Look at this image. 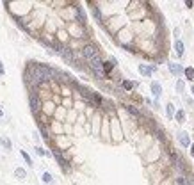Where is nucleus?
<instances>
[{"mask_svg":"<svg viewBox=\"0 0 194 185\" xmlns=\"http://www.w3.org/2000/svg\"><path fill=\"white\" fill-rule=\"evenodd\" d=\"M176 91H183V82H182V80H178V82H176Z\"/></svg>","mask_w":194,"mask_h":185,"instance_id":"obj_22","label":"nucleus"},{"mask_svg":"<svg viewBox=\"0 0 194 185\" xmlns=\"http://www.w3.org/2000/svg\"><path fill=\"white\" fill-rule=\"evenodd\" d=\"M155 66H146V64H139V73L144 77H152V73L155 71Z\"/></svg>","mask_w":194,"mask_h":185,"instance_id":"obj_3","label":"nucleus"},{"mask_svg":"<svg viewBox=\"0 0 194 185\" xmlns=\"http://www.w3.org/2000/svg\"><path fill=\"white\" fill-rule=\"evenodd\" d=\"M152 92H153L155 98H158V96L162 94V86H160L158 82H152Z\"/></svg>","mask_w":194,"mask_h":185,"instance_id":"obj_7","label":"nucleus"},{"mask_svg":"<svg viewBox=\"0 0 194 185\" xmlns=\"http://www.w3.org/2000/svg\"><path fill=\"white\" fill-rule=\"evenodd\" d=\"M178 137H180V144H182L183 148H189V146H191V139H189V133H187V132H180Z\"/></svg>","mask_w":194,"mask_h":185,"instance_id":"obj_5","label":"nucleus"},{"mask_svg":"<svg viewBox=\"0 0 194 185\" xmlns=\"http://www.w3.org/2000/svg\"><path fill=\"white\" fill-rule=\"evenodd\" d=\"M123 87H125L127 91H130V89L134 87V84H132V82H128V80H123Z\"/></svg>","mask_w":194,"mask_h":185,"instance_id":"obj_20","label":"nucleus"},{"mask_svg":"<svg viewBox=\"0 0 194 185\" xmlns=\"http://www.w3.org/2000/svg\"><path fill=\"white\" fill-rule=\"evenodd\" d=\"M175 118H176V121H183V119H185V112L180 109V111L175 114Z\"/></svg>","mask_w":194,"mask_h":185,"instance_id":"obj_18","label":"nucleus"},{"mask_svg":"<svg viewBox=\"0 0 194 185\" xmlns=\"http://www.w3.org/2000/svg\"><path fill=\"white\" fill-rule=\"evenodd\" d=\"M41 180H43V183H52V182H54V178H52V174H50L48 171H45V173H43Z\"/></svg>","mask_w":194,"mask_h":185,"instance_id":"obj_14","label":"nucleus"},{"mask_svg":"<svg viewBox=\"0 0 194 185\" xmlns=\"http://www.w3.org/2000/svg\"><path fill=\"white\" fill-rule=\"evenodd\" d=\"M175 52H176V55L178 57L183 55V43H182L180 39H176V43H175Z\"/></svg>","mask_w":194,"mask_h":185,"instance_id":"obj_10","label":"nucleus"},{"mask_svg":"<svg viewBox=\"0 0 194 185\" xmlns=\"http://www.w3.org/2000/svg\"><path fill=\"white\" fill-rule=\"evenodd\" d=\"M166 107H167V116L173 118V116H175V105H173V103H167Z\"/></svg>","mask_w":194,"mask_h":185,"instance_id":"obj_17","label":"nucleus"},{"mask_svg":"<svg viewBox=\"0 0 194 185\" xmlns=\"http://www.w3.org/2000/svg\"><path fill=\"white\" fill-rule=\"evenodd\" d=\"M52 153H54V157H55V158H57L59 166H61V167H64V169H68V162H66V160H64V157H62V153H61V151H59V149H54V151H52Z\"/></svg>","mask_w":194,"mask_h":185,"instance_id":"obj_6","label":"nucleus"},{"mask_svg":"<svg viewBox=\"0 0 194 185\" xmlns=\"http://www.w3.org/2000/svg\"><path fill=\"white\" fill-rule=\"evenodd\" d=\"M2 116H4V112H2V109H0V118H2Z\"/></svg>","mask_w":194,"mask_h":185,"instance_id":"obj_25","label":"nucleus"},{"mask_svg":"<svg viewBox=\"0 0 194 185\" xmlns=\"http://www.w3.org/2000/svg\"><path fill=\"white\" fill-rule=\"evenodd\" d=\"M20 155L23 157V160H25V162H27L29 166H32V158H30V155H29L27 151H23V149H21V151H20Z\"/></svg>","mask_w":194,"mask_h":185,"instance_id":"obj_15","label":"nucleus"},{"mask_svg":"<svg viewBox=\"0 0 194 185\" xmlns=\"http://www.w3.org/2000/svg\"><path fill=\"white\" fill-rule=\"evenodd\" d=\"M82 55L86 57L87 61H93V59H96L98 55V50H96V46L95 45H86L84 48H82Z\"/></svg>","mask_w":194,"mask_h":185,"instance_id":"obj_2","label":"nucleus"},{"mask_svg":"<svg viewBox=\"0 0 194 185\" xmlns=\"http://www.w3.org/2000/svg\"><path fill=\"white\" fill-rule=\"evenodd\" d=\"M167 66H169V70H171V73L173 75H180L183 70H182V66L180 64H175V62H167Z\"/></svg>","mask_w":194,"mask_h":185,"instance_id":"obj_8","label":"nucleus"},{"mask_svg":"<svg viewBox=\"0 0 194 185\" xmlns=\"http://www.w3.org/2000/svg\"><path fill=\"white\" fill-rule=\"evenodd\" d=\"M183 73H185V78H187V80H191V82L194 80V68H185Z\"/></svg>","mask_w":194,"mask_h":185,"instance_id":"obj_13","label":"nucleus"},{"mask_svg":"<svg viewBox=\"0 0 194 185\" xmlns=\"http://www.w3.org/2000/svg\"><path fill=\"white\" fill-rule=\"evenodd\" d=\"M112 66H114L112 62H103V73H109L112 70Z\"/></svg>","mask_w":194,"mask_h":185,"instance_id":"obj_19","label":"nucleus"},{"mask_svg":"<svg viewBox=\"0 0 194 185\" xmlns=\"http://www.w3.org/2000/svg\"><path fill=\"white\" fill-rule=\"evenodd\" d=\"M5 73V70H4V64H2V61H0V75Z\"/></svg>","mask_w":194,"mask_h":185,"instance_id":"obj_23","label":"nucleus"},{"mask_svg":"<svg viewBox=\"0 0 194 185\" xmlns=\"http://www.w3.org/2000/svg\"><path fill=\"white\" fill-rule=\"evenodd\" d=\"M127 111L130 112L132 116H136V118H139V116H141V112L137 111V109H136V107H134V105H127Z\"/></svg>","mask_w":194,"mask_h":185,"instance_id":"obj_16","label":"nucleus"},{"mask_svg":"<svg viewBox=\"0 0 194 185\" xmlns=\"http://www.w3.org/2000/svg\"><path fill=\"white\" fill-rule=\"evenodd\" d=\"M36 153H38V155H41V157H45V155H50L48 151H45L43 148H36Z\"/></svg>","mask_w":194,"mask_h":185,"instance_id":"obj_21","label":"nucleus"},{"mask_svg":"<svg viewBox=\"0 0 194 185\" xmlns=\"http://www.w3.org/2000/svg\"><path fill=\"white\" fill-rule=\"evenodd\" d=\"M14 176H16L18 180H25V178H27V171H25L23 167H16V169H14Z\"/></svg>","mask_w":194,"mask_h":185,"instance_id":"obj_9","label":"nucleus"},{"mask_svg":"<svg viewBox=\"0 0 194 185\" xmlns=\"http://www.w3.org/2000/svg\"><path fill=\"white\" fill-rule=\"evenodd\" d=\"M0 144H2L4 148L7 149V151H9V149L13 148V143H11V141H9L7 137H0Z\"/></svg>","mask_w":194,"mask_h":185,"instance_id":"obj_12","label":"nucleus"},{"mask_svg":"<svg viewBox=\"0 0 194 185\" xmlns=\"http://www.w3.org/2000/svg\"><path fill=\"white\" fill-rule=\"evenodd\" d=\"M89 66H91V70L95 71V75H96L98 78H103V77H105V73H103V61H102L100 57L89 61Z\"/></svg>","mask_w":194,"mask_h":185,"instance_id":"obj_1","label":"nucleus"},{"mask_svg":"<svg viewBox=\"0 0 194 185\" xmlns=\"http://www.w3.org/2000/svg\"><path fill=\"white\" fill-rule=\"evenodd\" d=\"M191 155H192V157H194V144H192V146H191Z\"/></svg>","mask_w":194,"mask_h":185,"instance_id":"obj_24","label":"nucleus"},{"mask_svg":"<svg viewBox=\"0 0 194 185\" xmlns=\"http://www.w3.org/2000/svg\"><path fill=\"white\" fill-rule=\"evenodd\" d=\"M191 91H192V92H194V86H192V87H191Z\"/></svg>","mask_w":194,"mask_h":185,"instance_id":"obj_26","label":"nucleus"},{"mask_svg":"<svg viewBox=\"0 0 194 185\" xmlns=\"http://www.w3.org/2000/svg\"><path fill=\"white\" fill-rule=\"evenodd\" d=\"M29 102H30V111L34 112V114H38L39 109H41V102L38 100V96H34V94H32Z\"/></svg>","mask_w":194,"mask_h":185,"instance_id":"obj_4","label":"nucleus"},{"mask_svg":"<svg viewBox=\"0 0 194 185\" xmlns=\"http://www.w3.org/2000/svg\"><path fill=\"white\" fill-rule=\"evenodd\" d=\"M75 13H77L78 21H80V23H84V21H86V14H84V9H82L80 5H77V7H75Z\"/></svg>","mask_w":194,"mask_h":185,"instance_id":"obj_11","label":"nucleus"}]
</instances>
